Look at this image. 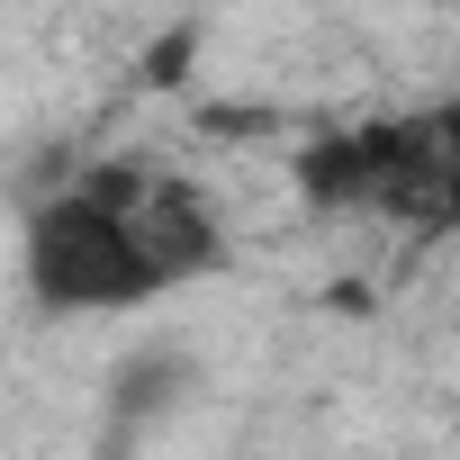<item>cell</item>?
Listing matches in <instances>:
<instances>
[{
    "label": "cell",
    "mask_w": 460,
    "mask_h": 460,
    "mask_svg": "<svg viewBox=\"0 0 460 460\" xmlns=\"http://www.w3.org/2000/svg\"><path fill=\"white\" fill-rule=\"evenodd\" d=\"M217 262V217L154 163H100L28 217V289L55 316L145 307Z\"/></svg>",
    "instance_id": "1"
}]
</instances>
